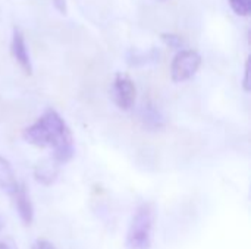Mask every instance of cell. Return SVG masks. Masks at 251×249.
Wrapping results in <instances>:
<instances>
[{
  "label": "cell",
  "instance_id": "9a60e30c",
  "mask_svg": "<svg viewBox=\"0 0 251 249\" xmlns=\"http://www.w3.org/2000/svg\"><path fill=\"white\" fill-rule=\"evenodd\" d=\"M53 6L57 12H60L62 15H66V12H68L66 0H53Z\"/></svg>",
  "mask_w": 251,
  "mask_h": 249
},
{
  "label": "cell",
  "instance_id": "8fae6325",
  "mask_svg": "<svg viewBox=\"0 0 251 249\" xmlns=\"http://www.w3.org/2000/svg\"><path fill=\"white\" fill-rule=\"evenodd\" d=\"M162 41L168 47L175 48V50H181V47L184 45V40L176 34H162Z\"/></svg>",
  "mask_w": 251,
  "mask_h": 249
},
{
  "label": "cell",
  "instance_id": "277c9868",
  "mask_svg": "<svg viewBox=\"0 0 251 249\" xmlns=\"http://www.w3.org/2000/svg\"><path fill=\"white\" fill-rule=\"evenodd\" d=\"M112 98L121 110H129L137 98V88L132 79L126 75L118 73L112 85Z\"/></svg>",
  "mask_w": 251,
  "mask_h": 249
},
{
  "label": "cell",
  "instance_id": "7c38bea8",
  "mask_svg": "<svg viewBox=\"0 0 251 249\" xmlns=\"http://www.w3.org/2000/svg\"><path fill=\"white\" fill-rule=\"evenodd\" d=\"M31 249H56V247H54L50 241H47V239H44V238H40V239H37V241L32 244Z\"/></svg>",
  "mask_w": 251,
  "mask_h": 249
},
{
  "label": "cell",
  "instance_id": "ba28073f",
  "mask_svg": "<svg viewBox=\"0 0 251 249\" xmlns=\"http://www.w3.org/2000/svg\"><path fill=\"white\" fill-rule=\"evenodd\" d=\"M141 120L144 123L146 128L151 129V131H157L162 129L166 123L165 116L162 114V112L153 106V104H146L141 110Z\"/></svg>",
  "mask_w": 251,
  "mask_h": 249
},
{
  "label": "cell",
  "instance_id": "7a4b0ae2",
  "mask_svg": "<svg viewBox=\"0 0 251 249\" xmlns=\"http://www.w3.org/2000/svg\"><path fill=\"white\" fill-rule=\"evenodd\" d=\"M154 220H156L154 205L151 203L141 204L131 219L126 233V248L150 249Z\"/></svg>",
  "mask_w": 251,
  "mask_h": 249
},
{
  "label": "cell",
  "instance_id": "8992f818",
  "mask_svg": "<svg viewBox=\"0 0 251 249\" xmlns=\"http://www.w3.org/2000/svg\"><path fill=\"white\" fill-rule=\"evenodd\" d=\"M10 197L13 200L15 208H16L22 223L25 226H29L34 219V208H32V203L29 200L25 185H18V188L10 194Z\"/></svg>",
  "mask_w": 251,
  "mask_h": 249
},
{
  "label": "cell",
  "instance_id": "9c48e42d",
  "mask_svg": "<svg viewBox=\"0 0 251 249\" xmlns=\"http://www.w3.org/2000/svg\"><path fill=\"white\" fill-rule=\"evenodd\" d=\"M18 181L15 176V172L10 166V163L0 156V189L6 191L7 194H12L18 188Z\"/></svg>",
  "mask_w": 251,
  "mask_h": 249
},
{
  "label": "cell",
  "instance_id": "30bf717a",
  "mask_svg": "<svg viewBox=\"0 0 251 249\" xmlns=\"http://www.w3.org/2000/svg\"><path fill=\"white\" fill-rule=\"evenodd\" d=\"M231 9L238 16H249L251 12V0H229Z\"/></svg>",
  "mask_w": 251,
  "mask_h": 249
},
{
  "label": "cell",
  "instance_id": "4fadbf2b",
  "mask_svg": "<svg viewBox=\"0 0 251 249\" xmlns=\"http://www.w3.org/2000/svg\"><path fill=\"white\" fill-rule=\"evenodd\" d=\"M249 75H250V57H247V60H246V66H244V79H243V87H244V90H246L247 92L250 91Z\"/></svg>",
  "mask_w": 251,
  "mask_h": 249
},
{
  "label": "cell",
  "instance_id": "52a82bcc",
  "mask_svg": "<svg viewBox=\"0 0 251 249\" xmlns=\"http://www.w3.org/2000/svg\"><path fill=\"white\" fill-rule=\"evenodd\" d=\"M57 173H59V163L54 158H46V160L40 161L34 169L35 181L46 186L54 183Z\"/></svg>",
  "mask_w": 251,
  "mask_h": 249
},
{
  "label": "cell",
  "instance_id": "3957f363",
  "mask_svg": "<svg viewBox=\"0 0 251 249\" xmlns=\"http://www.w3.org/2000/svg\"><path fill=\"white\" fill-rule=\"evenodd\" d=\"M200 66H201V56L196 50L193 48L179 50L171 65L172 81L176 84L188 81L197 73Z\"/></svg>",
  "mask_w": 251,
  "mask_h": 249
},
{
  "label": "cell",
  "instance_id": "5bb4252c",
  "mask_svg": "<svg viewBox=\"0 0 251 249\" xmlns=\"http://www.w3.org/2000/svg\"><path fill=\"white\" fill-rule=\"evenodd\" d=\"M0 249H18V247L12 238H3L0 239Z\"/></svg>",
  "mask_w": 251,
  "mask_h": 249
},
{
  "label": "cell",
  "instance_id": "6da1fadb",
  "mask_svg": "<svg viewBox=\"0 0 251 249\" xmlns=\"http://www.w3.org/2000/svg\"><path fill=\"white\" fill-rule=\"evenodd\" d=\"M22 136L31 145L51 148L53 158L59 164L71 161L75 154L72 132L54 109H47L31 126L24 129Z\"/></svg>",
  "mask_w": 251,
  "mask_h": 249
},
{
  "label": "cell",
  "instance_id": "5b68a950",
  "mask_svg": "<svg viewBox=\"0 0 251 249\" xmlns=\"http://www.w3.org/2000/svg\"><path fill=\"white\" fill-rule=\"evenodd\" d=\"M10 53H12L13 59L16 60V63L21 66V69L26 75H31L32 73V65H31L28 47L25 43V37L19 28H13L12 41H10Z\"/></svg>",
  "mask_w": 251,
  "mask_h": 249
}]
</instances>
